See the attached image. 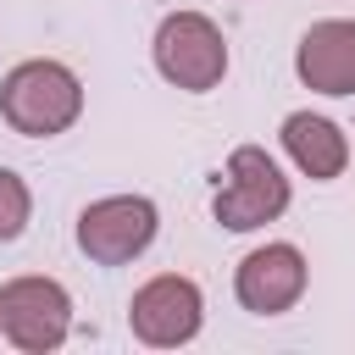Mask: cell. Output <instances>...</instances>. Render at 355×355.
<instances>
[{
  "label": "cell",
  "instance_id": "obj_6",
  "mask_svg": "<svg viewBox=\"0 0 355 355\" xmlns=\"http://www.w3.org/2000/svg\"><path fill=\"white\" fill-rule=\"evenodd\" d=\"M200 322H205V294L194 277L183 272H161L150 283L133 288L128 300V327L139 344L150 349H178V344H194L200 338Z\"/></svg>",
  "mask_w": 355,
  "mask_h": 355
},
{
  "label": "cell",
  "instance_id": "obj_7",
  "mask_svg": "<svg viewBox=\"0 0 355 355\" xmlns=\"http://www.w3.org/2000/svg\"><path fill=\"white\" fill-rule=\"evenodd\" d=\"M305 283H311V266H305L300 244H283V239L250 250V255L239 261V272H233V294H239V305L255 311V316H283V311H294L300 294H305Z\"/></svg>",
  "mask_w": 355,
  "mask_h": 355
},
{
  "label": "cell",
  "instance_id": "obj_9",
  "mask_svg": "<svg viewBox=\"0 0 355 355\" xmlns=\"http://www.w3.org/2000/svg\"><path fill=\"white\" fill-rule=\"evenodd\" d=\"M277 139H283L288 161H294L311 183H333V178H344V166H349V139H344V128H338L333 116L288 111Z\"/></svg>",
  "mask_w": 355,
  "mask_h": 355
},
{
  "label": "cell",
  "instance_id": "obj_5",
  "mask_svg": "<svg viewBox=\"0 0 355 355\" xmlns=\"http://www.w3.org/2000/svg\"><path fill=\"white\" fill-rule=\"evenodd\" d=\"M161 211L144 194H105L78 211V250L94 266H128L155 244Z\"/></svg>",
  "mask_w": 355,
  "mask_h": 355
},
{
  "label": "cell",
  "instance_id": "obj_4",
  "mask_svg": "<svg viewBox=\"0 0 355 355\" xmlns=\"http://www.w3.org/2000/svg\"><path fill=\"white\" fill-rule=\"evenodd\" d=\"M72 333V294L55 277L0 283V338L22 355H50Z\"/></svg>",
  "mask_w": 355,
  "mask_h": 355
},
{
  "label": "cell",
  "instance_id": "obj_8",
  "mask_svg": "<svg viewBox=\"0 0 355 355\" xmlns=\"http://www.w3.org/2000/svg\"><path fill=\"white\" fill-rule=\"evenodd\" d=\"M294 72L316 94H333V100L355 94V22L349 17L311 22L294 44Z\"/></svg>",
  "mask_w": 355,
  "mask_h": 355
},
{
  "label": "cell",
  "instance_id": "obj_1",
  "mask_svg": "<svg viewBox=\"0 0 355 355\" xmlns=\"http://www.w3.org/2000/svg\"><path fill=\"white\" fill-rule=\"evenodd\" d=\"M0 116L22 139H55L83 116V83L67 61L33 55L0 78Z\"/></svg>",
  "mask_w": 355,
  "mask_h": 355
},
{
  "label": "cell",
  "instance_id": "obj_2",
  "mask_svg": "<svg viewBox=\"0 0 355 355\" xmlns=\"http://www.w3.org/2000/svg\"><path fill=\"white\" fill-rule=\"evenodd\" d=\"M294 189L283 178V166L261 150V144H239L227 155V172H222V189L211 200V216L227 227V233H255L266 222H277L288 211Z\"/></svg>",
  "mask_w": 355,
  "mask_h": 355
},
{
  "label": "cell",
  "instance_id": "obj_10",
  "mask_svg": "<svg viewBox=\"0 0 355 355\" xmlns=\"http://www.w3.org/2000/svg\"><path fill=\"white\" fill-rule=\"evenodd\" d=\"M28 216H33V194H28V183H22L11 166H0V244L22 239Z\"/></svg>",
  "mask_w": 355,
  "mask_h": 355
},
{
  "label": "cell",
  "instance_id": "obj_3",
  "mask_svg": "<svg viewBox=\"0 0 355 355\" xmlns=\"http://www.w3.org/2000/svg\"><path fill=\"white\" fill-rule=\"evenodd\" d=\"M150 50H155V72L172 89L211 94L227 78V39H222V28L205 11H172V17H161Z\"/></svg>",
  "mask_w": 355,
  "mask_h": 355
}]
</instances>
